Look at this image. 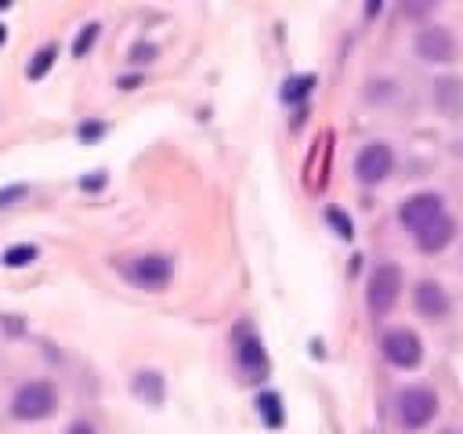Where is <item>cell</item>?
<instances>
[{"instance_id":"6da1fadb","label":"cell","mask_w":463,"mask_h":434,"mask_svg":"<svg viewBox=\"0 0 463 434\" xmlns=\"http://www.w3.org/2000/svg\"><path fill=\"white\" fill-rule=\"evenodd\" d=\"M123 278L145 293H156V289H166L170 278H174V264L159 253H141V257H130L123 264Z\"/></svg>"},{"instance_id":"7a4b0ae2","label":"cell","mask_w":463,"mask_h":434,"mask_svg":"<svg viewBox=\"0 0 463 434\" xmlns=\"http://www.w3.org/2000/svg\"><path fill=\"white\" fill-rule=\"evenodd\" d=\"M402 297V268L398 264H376L365 282V304L376 318H383Z\"/></svg>"},{"instance_id":"3957f363","label":"cell","mask_w":463,"mask_h":434,"mask_svg":"<svg viewBox=\"0 0 463 434\" xmlns=\"http://www.w3.org/2000/svg\"><path fill=\"white\" fill-rule=\"evenodd\" d=\"M54 387L47 383V380H29V383H22L18 391H14V398H11V412H14V420H25V423H33V420H43V416H51L54 412Z\"/></svg>"},{"instance_id":"277c9868","label":"cell","mask_w":463,"mask_h":434,"mask_svg":"<svg viewBox=\"0 0 463 434\" xmlns=\"http://www.w3.org/2000/svg\"><path fill=\"white\" fill-rule=\"evenodd\" d=\"M434 416H438V394H434V387L412 383V387H405V391L398 394V420H402L409 430L427 427Z\"/></svg>"},{"instance_id":"5b68a950","label":"cell","mask_w":463,"mask_h":434,"mask_svg":"<svg viewBox=\"0 0 463 434\" xmlns=\"http://www.w3.org/2000/svg\"><path fill=\"white\" fill-rule=\"evenodd\" d=\"M380 351L398 369H416L423 362V344L412 329H387L383 340H380Z\"/></svg>"},{"instance_id":"8992f818","label":"cell","mask_w":463,"mask_h":434,"mask_svg":"<svg viewBox=\"0 0 463 434\" xmlns=\"http://www.w3.org/2000/svg\"><path fill=\"white\" fill-rule=\"evenodd\" d=\"M391 170H394V152L383 141H373L354 156V177L362 184H380L391 177Z\"/></svg>"},{"instance_id":"52a82bcc","label":"cell","mask_w":463,"mask_h":434,"mask_svg":"<svg viewBox=\"0 0 463 434\" xmlns=\"http://www.w3.org/2000/svg\"><path fill=\"white\" fill-rule=\"evenodd\" d=\"M441 213H445V203H441V195H434V192L409 195V199L398 206V221H402V228H405L409 235H416L423 224H430V221L441 217Z\"/></svg>"},{"instance_id":"ba28073f","label":"cell","mask_w":463,"mask_h":434,"mask_svg":"<svg viewBox=\"0 0 463 434\" xmlns=\"http://www.w3.org/2000/svg\"><path fill=\"white\" fill-rule=\"evenodd\" d=\"M416 54L423 61H434V65H445V61H456L459 47H456V36L445 29V25H430L416 36Z\"/></svg>"},{"instance_id":"9c48e42d","label":"cell","mask_w":463,"mask_h":434,"mask_svg":"<svg viewBox=\"0 0 463 434\" xmlns=\"http://www.w3.org/2000/svg\"><path fill=\"white\" fill-rule=\"evenodd\" d=\"M235 358H239V369L246 376H264L268 373V351H264L260 336H253L250 326H239V333H235Z\"/></svg>"},{"instance_id":"30bf717a","label":"cell","mask_w":463,"mask_h":434,"mask_svg":"<svg viewBox=\"0 0 463 434\" xmlns=\"http://www.w3.org/2000/svg\"><path fill=\"white\" fill-rule=\"evenodd\" d=\"M412 239H416V246H420L423 253H441V250H445V246L456 239V217L445 210L441 217H434L430 224H423V228H420Z\"/></svg>"},{"instance_id":"8fae6325","label":"cell","mask_w":463,"mask_h":434,"mask_svg":"<svg viewBox=\"0 0 463 434\" xmlns=\"http://www.w3.org/2000/svg\"><path fill=\"white\" fill-rule=\"evenodd\" d=\"M412 304H416V311H420L423 318H441V315H449V307H452L445 286L434 282V278H423V282L412 289Z\"/></svg>"},{"instance_id":"7c38bea8","label":"cell","mask_w":463,"mask_h":434,"mask_svg":"<svg viewBox=\"0 0 463 434\" xmlns=\"http://www.w3.org/2000/svg\"><path fill=\"white\" fill-rule=\"evenodd\" d=\"M434 105H438V112L441 116H449V119H459L463 116V80L459 76H438L434 80Z\"/></svg>"},{"instance_id":"4fadbf2b","label":"cell","mask_w":463,"mask_h":434,"mask_svg":"<svg viewBox=\"0 0 463 434\" xmlns=\"http://www.w3.org/2000/svg\"><path fill=\"white\" fill-rule=\"evenodd\" d=\"M134 394L141 398V401H152V405H159L163 401V391H166V383H163V376L159 373H152V369H141V373H134Z\"/></svg>"},{"instance_id":"5bb4252c","label":"cell","mask_w":463,"mask_h":434,"mask_svg":"<svg viewBox=\"0 0 463 434\" xmlns=\"http://www.w3.org/2000/svg\"><path fill=\"white\" fill-rule=\"evenodd\" d=\"M257 409H260V420L268 423V427H282L286 423V412H282V398L275 394V391H260L257 394Z\"/></svg>"},{"instance_id":"9a60e30c","label":"cell","mask_w":463,"mask_h":434,"mask_svg":"<svg viewBox=\"0 0 463 434\" xmlns=\"http://www.w3.org/2000/svg\"><path fill=\"white\" fill-rule=\"evenodd\" d=\"M311 90H315V76H311V72L289 76V80L282 83V101H286V105H300V101H307Z\"/></svg>"},{"instance_id":"2e32d148","label":"cell","mask_w":463,"mask_h":434,"mask_svg":"<svg viewBox=\"0 0 463 434\" xmlns=\"http://www.w3.org/2000/svg\"><path fill=\"white\" fill-rule=\"evenodd\" d=\"M54 58H58V43H43V47H40V51L29 58V69H25V76H29V80H43Z\"/></svg>"},{"instance_id":"e0dca14e","label":"cell","mask_w":463,"mask_h":434,"mask_svg":"<svg viewBox=\"0 0 463 434\" xmlns=\"http://www.w3.org/2000/svg\"><path fill=\"white\" fill-rule=\"evenodd\" d=\"M326 224H329L344 242H351V239H354V224H351V217H347L340 206H326Z\"/></svg>"},{"instance_id":"ac0fdd59","label":"cell","mask_w":463,"mask_h":434,"mask_svg":"<svg viewBox=\"0 0 463 434\" xmlns=\"http://www.w3.org/2000/svg\"><path fill=\"white\" fill-rule=\"evenodd\" d=\"M29 260H36V246H29V242H18V246H11V250L4 253V264H7V268H22V264H29Z\"/></svg>"},{"instance_id":"d6986e66","label":"cell","mask_w":463,"mask_h":434,"mask_svg":"<svg viewBox=\"0 0 463 434\" xmlns=\"http://www.w3.org/2000/svg\"><path fill=\"white\" fill-rule=\"evenodd\" d=\"M94 36H98V22H90V25H87V29L76 36L72 51H76V54H87V51H90V43H94Z\"/></svg>"},{"instance_id":"ffe728a7","label":"cell","mask_w":463,"mask_h":434,"mask_svg":"<svg viewBox=\"0 0 463 434\" xmlns=\"http://www.w3.org/2000/svg\"><path fill=\"white\" fill-rule=\"evenodd\" d=\"M101 134H105V123H98V119L94 123H80V141H98Z\"/></svg>"},{"instance_id":"44dd1931","label":"cell","mask_w":463,"mask_h":434,"mask_svg":"<svg viewBox=\"0 0 463 434\" xmlns=\"http://www.w3.org/2000/svg\"><path fill=\"white\" fill-rule=\"evenodd\" d=\"M25 192H29V188H25V184H7V188H4V192H0V210H4V206H11V203H14V199H22V195H25Z\"/></svg>"},{"instance_id":"7402d4cb","label":"cell","mask_w":463,"mask_h":434,"mask_svg":"<svg viewBox=\"0 0 463 434\" xmlns=\"http://www.w3.org/2000/svg\"><path fill=\"white\" fill-rule=\"evenodd\" d=\"M130 58H134V61H141V58H156V47H134Z\"/></svg>"},{"instance_id":"603a6c76","label":"cell","mask_w":463,"mask_h":434,"mask_svg":"<svg viewBox=\"0 0 463 434\" xmlns=\"http://www.w3.org/2000/svg\"><path fill=\"white\" fill-rule=\"evenodd\" d=\"M65 434H98V430H94L90 423H72V427H69Z\"/></svg>"},{"instance_id":"cb8c5ba5","label":"cell","mask_w":463,"mask_h":434,"mask_svg":"<svg viewBox=\"0 0 463 434\" xmlns=\"http://www.w3.org/2000/svg\"><path fill=\"white\" fill-rule=\"evenodd\" d=\"M4 40H7V29H4V25H0V47H4Z\"/></svg>"},{"instance_id":"d4e9b609","label":"cell","mask_w":463,"mask_h":434,"mask_svg":"<svg viewBox=\"0 0 463 434\" xmlns=\"http://www.w3.org/2000/svg\"><path fill=\"white\" fill-rule=\"evenodd\" d=\"M438 434H459V430H452V427H445V430H438Z\"/></svg>"},{"instance_id":"484cf974","label":"cell","mask_w":463,"mask_h":434,"mask_svg":"<svg viewBox=\"0 0 463 434\" xmlns=\"http://www.w3.org/2000/svg\"><path fill=\"white\" fill-rule=\"evenodd\" d=\"M0 7H7V4H0Z\"/></svg>"}]
</instances>
